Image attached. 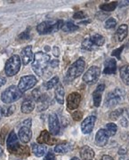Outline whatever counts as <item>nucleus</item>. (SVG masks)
I'll return each instance as SVG.
<instances>
[{
    "label": "nucleus",
    "instance_id": "1",
    "mask_svg": "<svg viewBox=\"0 0 129 160\" xmlns=\"http://www.w3.org/2000/svg\"><path fill=\"white\" fill-rule=\"evenodd\" d=\"M49 62L50 55L42 52H38L34 56V61L32 62V69L36 75L42 77Z\"/></svg>",
    "mask_w": 129,
    "mask_h": 160
},
{
    "label": "nucleus",
    "instance_id": "2",
    "mask_svg": "<svg viewBox=\"0 0 129 160\" xmlns=\"http://www.w3.org/2000/svg\"><path fill=\"white\" fill-rule=\"evenodd\" d=\"M85 68V62L83 58L78 59L69 68L66 74V79L69 81H72L79 78L80 75L84 72Z\"/></svg>",
    "mask_w": 129,
    "mask_h": 160
},
{
    "label": "nucleus",
    "instance_id": "3",
    "mask_svg": "<svg viewBox=\"0 0 129 160\" xmlns=\"http://www.w3.org/2000/svg\"><path fill=\"white\" fill-rule=\"evenodd\" d=\"M22 96H23V92L19 90L18 86H9L6 91L2 92L1 100L6 104H10L18 101Z\"/></svg>",
    "mask_w": 129,
    "mask_h": 160
},
{
    "label": "nucleus",
    "instance_id": "4",
    "mask_svg": "<svg viewBox=\"0 0 129 160\" xmlns=\"http://www.w3.org/2000/svg\"><path fill=\"white\" fill-rule=\"evenodd\" d=\"M62 21H57V22H43L38 25L37 30L40 35L50 34L53 32H55L60 29H62L63 26Z\"/></svg>",
    "mask_w": 129,
    "mask_h": 160
},
{
    "label": "nucleus",
    "instance_id": "5",
    "mask_svg": "<svg viewBox=\"0 0 129 160\" xmlns=\"http://www.w3.org/2000/svg\"><path fill=\"white\" fill-rule=\"evenodd\" d=\"M21 64H22V61L20 56L17 54L13 55L6 63V67H5L6 74L8 77H13L16 75L21 69Z\"/></svg>",
    "mask_w": 129,
    "mask_h": 160
},
{
    "label": "nucleus",
    "instance_id": "6",
    "mask_svg": "<svg viewBox=\"0 0 129 160\" xmlns=\"http://www.w3.org/2000/svg\"><path fill=\"white\" fill-rule=\"evenodd\" d=\"M124 99H125V91L122 88H116L112 92L108 93L105 103H106L107 107L111 108L123 102Z\"/></svg>",
    "mask_w": 129,
    "mask_h": 160
},
{
    "label": "nucleus",
    "instance_id": "7",
    "mask_svg": "<svg viewBox=\"0 0 129 160\" xmlns=\"http://www.w3.org/2000/svg\"><path fill=\"white\" fill-rule=\"evenodd\" d=\"M101 75V69L97 66H92L83 76V81L87 85H94L98 81Z\"/></svg>",
    "mask_w": 129,
    "mask_h": 160
},
{
    "label": "nucleus",
    "instance_id": "8",
    "mask_svg": "<svg viewBox=\"0 0 129 160\" xmlns=\"http://www.w3.org/2000/svg\"><path fill=\"white\" fill-rule=\"evenodd\" d=\"M37 83H38V79L35 76L33 75L25 76L20 79V82L18 84V88L22 92H25L29 89L33 88Z\"/></svg>",
    "mask_w": 129,
    "mask_h": 160
},
{
    "label": "nucleus",
    "instance_id": "9",
    "mask_svg": "<svg viewBox=\"0 0 129 160\" xmlns=\"http://www.w3.org/2000/svg\"><path fill=\"white\" fill-rule=\"evenodd\" d=\"M6 144H7V149H8L10 153H12V154L21 153L22 146L19 142V139L17 137L14 131H12L10 132L9 136L7 138V141H6Z\"/></svg>",
    "mask_w": 129,
    "mask_h": 160
},
{
    "label": "nucleus",
    "instance_id": "10",
    "mask_svg": "<svg viewBox=\"0 0 129 160\" xmlns=\"http://www.w3.org/2000/svg\"><path fill=\"white\" fill-rule=\"evenodd\" d=\"M81 102V95L80 93L77 92H73L71 93H70L67 97V107L69 109H78L79 106V103Z\"/></svg>",
    "mask_w": 129,
    "mask_h": 160
},
{
    "label": "nucleus",
    "instance_id": "11",
    "mask_svg": "<svg viewBox=\"0 0 129 160\" xmlns=\"http://www.w3.org/2000/svg\"><path fill=\"white\" fill-rule=\"evenodd\" d=\"M48 127H49V131L52 134L56 135L60 132V122L58 119V117L55 113H51L49 115V118H48Z\"/></svg>",
    "mask_w": 129,
    "mask_h": 160
},
{
    "label": "nucleus",
    "instance_id": "12",
    "mask_svg": "<svg viewBox=\"0 0 129 160\" xmlns=\"http://www.w3.org/2000/svg\"><path fill=\"white\" fill-rule=\"evenodd\" d=\"M96 117L95 116H89L85 118V119L81 124V131L85 134H88L93 131L94 126L95 124Z\"/></svg>",
    "mask_w": 129,
    "mask_h": 160
},
{
    "label": "nucleus",
    "instance_id": "13",
    "mask_svg": "<svg viewBox=\"0 0 129 160\" xmlns=\"http://www.w3.org/2000/svg\"><path fill=\"white\" fill-rule=\"evenodd\" d=\"M109 134L105 129H100L96 132L95 135V143L99 147H104L106 146L108 141H109Z\"/></svg>",
    "mask_w": 129,
    "mask_h": 160
},
{
    "label": "nucleus",
    "instance_id": "14",
    "mask_svg": "<svg viewBox=\"0 0 129 160\" xmlns=\"http://www.w3.org/2000/svg\"><path fill=\"white\" fill-rule=\"evenodd\" d=\"M18 135H19V139L22 142L28 143L32 138V132L29 127L22 126V128H20V130H19Z\"/></svg>",
    "mask_w": 129,
    "mask_h": 160
},
{
    "label": "nucleus",
    "instance_id": "15",
    "mask_svg": "<svg viewBox=\"0 0 129 160\" xmlns=\"http://www.w3.org/2000/svg\"><path fill=\"white\" fill-rule=\"evenodd\" d=\"M105 89V85L103 84H100L99 86L96 87V89L93 92V100H94V105L96 108L100 107L101 102V95L102 92H104Z\"/></svg>",
    "mask_w": 129,
    "mask_h": 160
},
{
    "label": "nucleus",
    "instance_id": "16",
    "mask_svg": "<svg viewBox=\"0 0 129 160\" xmlns=\"http://www.w3.org/2000/svg\"><path fill=\"white\" fill-rule=\"evenodd\" d=\"M117 71V62L115 59H108L104 62L103 73L105 75L115 74Z\"/></svg>",
    "mask_w": 129,
    "mask_h": 160
},
{
    "label": "nucleus",
    "instance_id": "17",
    "mask_svg": "<svg viewBox=\"0 0 129 160\" xmlns=\"http://www.w3.org/2000/svg\"><path fill=\"white\" fill-rule=\"evenodd\" d=\"M22 62L23 65H28V63L31 62L33 59V53H32V47L30 46L24 47L22 50Z\"/></svg>",
    "mask_w": 129,
    "mask_h": 160
},
{
    "label": "nucleus",
    "instance_id": "18",
    "mask_svg": "<svg viewBox=\"0 0 129 160\" xmlns=\"http://www.w3.org/2000/svg\"><path fill=\"white\" fill-rule=\"evenodd\" d=\"M55 140L54 138L51 137L49 132H47L46 130H44L43 132H41L40 135L38 137V142L40 144H48V145H53L55 143Z\"/></svg>",
    "mask_w": 129,
    "mask_h": 160
},
{
    "label": "nucleus",
    "instance_id": "19",
    "mask_svg": "<svg viewBox=\"0 0 129 160\" xmlns=\"http://www.w3.org/2000/svg\"><path fill=\"white\" fill-rule=\"evenodd\" d=\"M38 102V111H44L48 108L49 102H50V98L49 95L46 93H42V95L39 98L38 101H36Z\"/></svg>",
    "mask_w": 129,
    "mask_h": 160
},
{
    "label": "nucleus",
    "instance_id": "20",
    "mask_svg": "<svg viewBox=\"0 0 129 160\" xmlns=\"http://www.w3.org/2000/svg\"><path fill=\"white\" fill-rule=\"evenodd\" d=\"M80 158L82 160H93L95 158V151L89 146H83L80 149Z\"/></svg>",
    "mask_w": 129,
    "mask_h": 160
},
{
    "label": "nucleus",
    "instance_id": "21",
    "mask_svg": "<svg viewBox=\"0 0 129 160\" xmlns=\"http://www.w3.org/2000/svg\"><path fill=\"white\" fill-rule=\"evenodd\" d=\"M35 109V102L32 99H26L22 104L21 110L24 114H28L30 112H32V110Z\"/></svg>",
    "mask_w": 129,
    "mask_h": 160
},
{
    "label": "nucleus",
    "instance_id": "22",
    "mask_svg": "<svg viewBox=\"0 0 129 160\" xmlns=\"http://www.w3.org/2000/svg\"><path fill=\"white\" fill-rule=\"evenodd\" d=\"M88 38H89L90 43L92 44V46H93L94 48H95V46H96V47H101V46L104 45V42H105L104 38L100 34L92 35V36H90Z\"/></svg>",
    "mask_w": 129,
    "mask_h": 160
},
{
    "label": "nucleus",
    "instance_id": "23",
    "mask_svg": "<svg viewBox=\"0 0 129 160\" xmlns=\"http://www.w3.org/2000/svg\"><path fill=\"white\" fill-rule=\"evenodd\" d=\"M127 32H128V27L126 24H122L118 27V29H117L116 31V34H115V37L116 38L118 39V41L121 42L123 41L126 36H127Z\"/></svg>",
    "mask_w": 129,
    "mask_h": 160
},
{
    "label": "nucleus",
    "instance_id": "24",
    "mask_svg": "<svg viewBox=\"0 0 129 160\" xmlns=\"http://www.w3.org/2000/svg\"><path fill=\"white\" fill-rule=\"evenodd\" d=\"M54 94H55V99H56L57 102L60 104H63L64 103V95H65V91L64 88L61 84H58L55 87V91H54Z\"/></svg>",
    "mask_w": 129,
    "mask_h": 160
},
{
    "label": "nucleus",
    "instance_id": "25",
    "mask_svg": "<svg viewBox=\"0 0 129 160\" xmlns=\"http://www.w3.org/2000/svg\"><path fill=\"white\" fill-rule=\"evenodd\" d=\"M120 78L123 80V82L129 86V65H124L119 69Z\"/></svg>",
    "mask_w": 129,
    "mask_h": 160
},
{
    "label": "nucleus",
    "instance_id": "26",
    "mask_svg": "<svg viewBox=\"0 0 129 160\" xmlns=\"http://www.w3.org/2000/svg\"><path fill=\"white\" fill-rule=\"evenodd\" d=\"M71 149H72V147H71V145L70 143H62V144L55 146L54 151L56 152L57 154L62 155L68 153Z\"/></svg>",
    "mask_w": 129,
    "mask_h": 160
},
{
    "label": "nucleus",
    "instance_id": "27",
    "mask_svg": "<svg viewBox=\"0 0 129 160\" xmlns=\"http://www.w3.org/2000/svg\"><path fill=\"white\" fill-rule=\"evenodd\" d=\"M45 151H46V149H45V146H43V145L36 144V143H34L32 145V152L38 158L43 157L45 154Z\"/></svg>",
    "mask_w": 129,
    "mask_h": 160
},
{
    "label": "nucleus",
    "instance_id": "28",
    "mask_svg": "<svg viewBox=\"0 0 129 160\" xmlns=\"http://www.w3.org/2000/svg\"><path fill=\"white\" fill-rule=\"evenodd\" d=\"M118 3L117 1L107 3V4H102V5L100 6V9L103 12H112L116 9V7L118 6Z\"/></svg>",
    "mask_w": 129,
    "mask_h": 160
},
{
    "label": "nucleus",
    "instance_id": "29",
    "mask_svg": "<svg viewBox=\"0 0 129 160\" xmlns=\"http://www.w3.org/2000/svg\"><path fill=\"white\" fill-rule=\"evenodd\" d=\"M62 29L64 32H74L77 29H79V26L75 25L72 22H67L63 24Z\"/></svg>",
    "mask_w": 129,
    "mask_h": 160
},
{
    "label": "nucleus",
    "instance_id": "30",
    "mask_svg": "<svg viewBox=\"0 0 129 160\" xmlns=\"http://www.w3.org/2000/svg\"><path fill=\"white\" fill-rule=\"evenodd\" d=\"M105 130L108 132L109 136H114L117 132L118 127H117V125H115L114 123H109L105 126Z\"/></svg>",
    "mask_w": 129,
    "mask_h": 160
},
{
    "label": "nucleus",
    "instance_id": "31",
    "mask_svg": "<svg viewBox=\"0 0 129 160\" xmlns=\"http://www.w3.org/2000/svg\"><path fill=\"white\" fill-rule=\"evenodd\" d=\"M58 84H59V78H58V77H54L53 78H51V79L45 84L46 90H51L52 88H54V86H56Z\"/></svg>",
    "mask_w": 129,
    "mask_h": 160
},
{
    "label": "nucleus",
    "instance_id": "32",
    "mask_svg": "<svg viewBox=\"0 0 129 160\" xmlns=\"http://www.w3.org/2000/svg\"><path fill=\"white\" fill-rule=\"evenodd\" d=\"M123 109H118L116 110L112 111L111 114H110V118L112 120V121H116V120L118 119V118L123 114Z\"/></svg>",
    "mask_w": 129,
    "mask_h": 160
},
{
    "label": "nucleus",
    "instance_id": "33",
    "mask_svg": "<svg viewBox=\"0 0 129 160\" xmlns=\"http://www.w3.org/2000/svg\"><path fill=\"white\" fill-rule=\"evenodd\" d=\"M14 110H15V106L10 105V106H8L7 108H6V107L3 108V109H2V113H3L4 116L8 117V116H11V115L14 112Z\"/></svg>",
    "mask_w": 129,
    "mask_h": 160
},
{
    "label": "nucleus",
    "instance_id": "34",
    "mask_svg": "<svg viewBox=\"0 0 129 160\" xmlns=\"http://www.w3.org/2000/svg\"><path fill=\"white\" fill-rule=\"evenodd\" d=\"M116 25H117V21H116L114 18H109L106 22H105V26H104V28L108 29H113V28H115Z\"/></svg>",
    "mask_w": 129,
    "mask_h": 160
},
{
    "label": "nucleus",
    "instance_id": "35",
    "mask_svg": "<svg viewBox=\"0 0 129 160\" xmlns=\"http://www.w3.org/2000/svg\"><path fill=\"white\" fill-rule=\"evenodd\" d=\"M82 49L87 50V51H93V50L95 49V48L93 47V46H92V44L90 43V40L88 38H85V39L82 42Z\"/></svg>",
    "mask_w": 129,
    "mask_h": 160
},
{
    "label": "nucleus",
    "instance_id": "36",
    "mask_svg": "<svg viewBox=\"0 0 129 160\" xmlns=\"http://www.w3.org/2000/svg\"><path fill=\"white\" fill-rule=\"evenodd\" d=\"M8 129V127H3L2 130L0 132V144L3 145L5 143V139H6V130Z\"/></svg>",
    "mask_w": 129,
    "mask_h": 160
},
{
    "label": "nucleus",
    "instance_id": "37",
    "mask_svg": "<svg viewBox=\"0 0 129 160\" xmlns=\"http://www.w3.org/2000/svg\"><path fill=\"white\" fill-rule=\"evenodd\" d=\"M124 46H122L121 47H119V48H118V49H116V50H113L111 55H112V56H116V57L118 58V60H120V59H121L120 53H121V52L123 51Z\"/></svg>",
    "mask_w": 129,
    "mask_h": 160
},
{
    "label": "nucleus",
    "instance_id": "38",
    "mask_svg": "<svg viewBox=\"0 0 129 160\" xmlns=\"http://www.w3.org/2000/svg\"><path fill=\"white\" fill-rule=\"evenodd\" d=\"M86 17V14L83 11H79L77 12L76 13H74V15H73V18L74 19H76V20H81V19H85Z\"/></svg>",
    "mask_w": 129,
    "mask_h": 160
},
{
    "label": "nucleus",
    "instance_id": "39",
    "mask_svg": "<svg viewBox=\"0 0 129 160\" xmlns=\"http://www.w3.org/2000/svg\"><path fill=\"white\" fill-rule=\"evenodd\" d=\"M72 118L75 121H79L83 118V113L81 111H75L74 113H72Z\"/></svg>",
    "mask_w": 129,
    "mask_h": 160
},
{
    "label": "nucleus",
    "instance_id": "40",
    "mask_svg": "<svg viewBox=\"0 0 129 160\" xmlns=\"http://www.w3.org/2000/svg\"><path fill=\"white\" fill-rule=\"evenodd\" d=\"M42 95V92L40 91V88H37V89H35L33 92H32V96H33L34 100H36V101H38L39 100V98Z\"/></svg>",
    "mask_w": 129,
    "mask_h": 160
},
{
    "label": "nucleus",
    "instance_id": "41",
    "mask_svg": "<svg viewBox=\"0 0 129 160\" xmlns=\"http://www.w3.org/2000/svg\"><path fill=\"white\" fill-rule=\"evenodd\" d=\"M19 38H21V39H28L29 38V30L27 29L24 32H23L22 34L19 36Z\"/></svg>",
    "mask_w": 129,
    "mask_h": 160
},
{
    "label": "nucleus",
    "instance_id": "42",
    "mask_svg": "<svg viewBox=\"0 0 129 160\" xmlns=\"http://www.w3.org/2000/svg\"><path fill=\"white\" fill-rule=\"evenodd\" d=\"M44 160H55V156L54 153H52V152H48L46 156L45 157V158Z\"/></svg>",
    "mask_w": 129,
    "mask_h": 160
},
{
    "label": "nucleus",
    "instance_id": "43",
    "mask_svg": "<svg viewBox=\"0 0 129 160\" xmlns=\"http://www.w3.org/2000/svg\"><path fill=\"white\" fill-rule=\"evenodd\" d=\"M23 126H26V127H29L31 126V119H26L23 122Z\"/></svg>",
    "mask_w": 129,
    "mask_h": 160
},
{
    "label": "nucleus",
    "instance_id": "44",
    "mask_svg": "<svg viewBox=\"0 0 129 160\" xmlns=\"http://www.w3.org/2000/svg\"><path fill=\"white\" fill-rule=\"evenodd\" d=\"M120 125L123 126V127H126V126H128V121H127V119L126 118H123L121 119V121H120Z\"/></svg>",
    "mask_w": 129,
    "mask_h": 160
},
{
    "label": "nucleus",
    "instance_id": "45",
    "mask_svg": "<svg viewBox=\"0 0 129 160\" xmlns=\"http://www.w3.org/2000/svg\"><path fill=\"white\" fill-rule=\"evenodd\" d=\"M50 64L53 68H56L57 66L59 65V62H58L57 60H54V61H52V62H51Z\"/></svg>",
    "mask_w": 129,
    "mask_h": 160
},
{
    "label": "nucleus",
    "instance_id": "46",
    "mask_svg": "<svg viewBox=\"0 0 129 160\" xmlns=\"http://www.w3.org/2000/svg\"><path fill=\"white\" fill-rule=\"evenodd\" d=\"M6 83V78L0 76V87H1V86H4V85H5Z\"/></svg>",
    "mask_w": 129,
    "mask_h": 160
},
{
    "label": "nucleus",
    "instance_id": "47",
    "mask_svg": "<svg viewBox=\"0 0 129 160\" xmlns=\"http://www.w3.org/2000/svg\"><path fill=\"white\" fill-rule=\"evenodd\" d=\"M126 152H127V151H126V149H123V148L119 149V150H118V154L122 155V156H123V155L126 154Z\"/></svg>",
    "mask_w": 129,
    "mask_h": 160
},
{
    "label": "nucleus",
    "instance_id": "48",
    "mask_svg": "<svg viewBox=\"0 0 129 160\" xmlns=\"http://www.w3.org/2000/svg\"><path fill=\"white\" fill-rule=\"evenodd\" d=\"M101 160H113V158L111 157V156H108V155H104L102 156L101 158Z\"/></svg>",
    "mask_w": 129,
    "mask_h": 160
},
{
    "label": "nucleus",
    "instance_id": "49",
    "mask_svg": "<svg viewBox=\"0 0 129 160\" xmlns=\"http://www.w3.org/2000/svg\"><path fill=\"white\" fill-rule=\"evenodd\" d=\"M119 160H129V158L126 156V155H123V156H121V157L119 158Z\"/></svg>",
    "mask_w": 129,
    "mask_h": 160
},
{
    "label": "nucleus",
    "instance_id": "50",
    "mask_svg": "<svg viewBox=\"0 0 129 160\" xmlns=\"http://www.w3.org/2000/svg\"><path fill=\"white\" fill-rule=\"evenodd\" d=\"M2 116H3V113H2V108L0 107V118H2Z\"/></svg>",
    "mask_w": 129,
    "mask_h": 160
},
{
    "label": "nucleus",
    "instance_id": "51",
    "mask_svg": "<svg viewBox=\"0 0 129 160\" xmlns=\"http://www.w3.org/2000/svg\"><path fill=\"white\" fill-rule=\"evenodd\" d=\"M2 155H3V149H2V148L0 147V157H1Z\"/></svg>",
    "mask_w": 129,
    "mask_h": 160
},
{
    "label": "nucleus",
    "instance_id": "52",
    "mask_svg": "<svg viewBox=\"0 0 129 160\" xmlns=\"http://www.w3.org/2000/svg\"><path fill=\"white\" fill-rule=\"evenodd\" d=\"M70 160H79V158H76V157H74V158H72Z\"/></svg>",
    "mask_w": 129,
    "mask_h": 160
},
{
    "label": "nucleus",
    "instance_id": "53",
    "mask_svg": "<svg viewBox=\"0 0 129 160\" xmlns=\"http://www.w3.org/2000/svg\"><path fill=\"white\" fill-rule=\"evenodd\" d=\"M128 119H129V114H128Z\"/></svg>",
    "mask_w": 129,
    "mask_h": 160
}]
</instances>
